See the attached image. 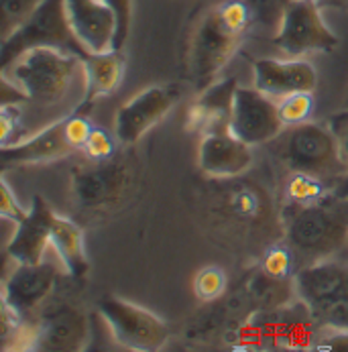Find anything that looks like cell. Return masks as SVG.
<instances>
[{
  "label": "cell",
  "instance_id": "cell-1",
  "mask_svg": "<svg viewBox=\"0 0 348 352\" xmlns=\"http://www.w3.org/2000/svg\"><path fill=\"white\" fill-rule=\"evenodd\" d=\"M2 82L23 100L59 106L74 86L86 84L84 57L59 47H33L2 67Z\"/></svg>",
  "mask_w": 348,
  "mask_h": 352
},
{
  "label": "cell",
  "instance_id": "cell-2",
  "mask_svg": "<svg viewBox=\"0 0 348 352\" xmlns=\"http://www.w3.org/2000/svg\"><path fill=\"white\" fill-rule=\"evenodd\" d=\"M250 25L252 8L245 0H224L199 19L190 45V74L198 90L208 88L228 65Z\"/></svg>",
  "mask_w": 348,
  "mask_h": 352
},
{
  "label": "cell",
  "instance_id": "cell-3",
  "mask_svg": "<svg viewBox=\"0 0 348 352\" xmlns=\"http://www.w3.org/2000/svg\"><path fill=\"white\" fill-rule=\"evenodd\" d=\"M283 236L305 263L334 256L348 247V200L326 196L309 204H287L281 212Z\"/></svg>",
  "mask_w": 348,
  "mask_h": 352
},
{
  "label": "cell",
  "instance_id": "cell-4",
  "mask_svg": "<svg viewBox=\"0 0 348 352\" xmlns=\"http://www.w3.org/2000/svg\"><path fill=\"white\" fill-rule=\"evenodd\" d=\"M294 283L298 298L322 326L348 328V263L332 256L305 263Z\"/></svg>",
  "mask_w": 348,
  "mask_h": 352
},
{
  "label": "cell",
  "instance_id": "cell-5",
  "mask_svg": "<svg viewBox=\"0 0 348 352\" xmlns=\"http://www.w3.org/2000/svg\"><path fill=\"white\" fill-rule=\"evenodd\" d=\"M33 47H59L80 57L90 55L80 43L67 16L65 0H43L41 6L6 39H2L0 67L14 61L21 53Z\"/></svg>",
  "mask_w": 348,
  "mask_h": 352
},
{
  "label": "cell",
  "instance_id": "cell-6",
  "mask_svg": "<svg viewBox=\"0 0 348 352\" xmlns=\"http://www.w3.org/2000/svg\"><path fill=\"white\" fill-rule=\"evenodd\" d=\"M279 141V159L290 167V171H305L324 179H332L348 169L338 139L330 126L318 122H301L296 126H287Z\"/></svg>",
  "mask_w": 348,
  "mask_h": 352
},
{
  "label": "cell",
  "instance_id": "cell-7",
  "mask_svg": "<svg viewBox=\"0 0 348 352\" xmlns=\"http://www.w3.org/2000/svg\"><path fill=\"white\" fill-rule=\"evenodd\" d=\"M98 311L112 338L131 351L153 352L163 349L169 340V326L147 307L122 298H102Z\"/></svg>",
  "mask_w": 348,
  "mask_h": 352
},
{
  "label": "cell",
  "instance_id": "cell-8",
  "mask_svg": "<svg viewBox=\"0 0 348 352\" xmlns=\"http://www.w3.org/2000/svg\"><path fill=\"white\" fill-rule=\"evenodd\" d=\"M275 45L292 57H299L314 51L336 50L338 37L326 25L320 0H292L279 16Z\"/></svg>",
  "mask_w": 348,
  "mask_h": 352
},
{
  "label": "cell",
  "instance_id": "cell-9",
  "mask_svg": "<svg viewBox=\"0 0 348 352\" xmlns=\"http://www.w3.org/2000/svg\"><path fill=\"white\" fill-rule=\"evenodd\" d=\"M230 131L241 141L254 147L275 141L285 131V124L279 116L275 98L254 86H239L230 114Z\"/></svg>",
  "mask_w": 348,
  "mask_h": 352
},
{
  "label": "cell",
  "instance_id": "cell-10",
  "mask_svg": "<svg viewBox=\"0 0 348 352\" xmlns=\"http://www.w3.org/2000/svg\"><path fill=\"white\" fill-rule=\"evenodd\" d=\"M180 92L175 86H149L127 100L116 112V139L124 145L139 143L175 106Z\"/></svg>",
  "mask_w": 348,
  "mask_h": 352
},
{
  "label": "cell",
  "instance_id": "cell-11",
  "mask_svg": "<svg viewBox=\"0 0 348 352\" xmlns=\"http://www.w3.org/2000/svg\"><path fill=\"white\" fill-rule=\"evenodd\" d=\"M252 165V147L232 135L230 126L214 129L202 135L198 145V167L214 179H235Z\"/></svg>",
  "mask_w": 348,
  "mask_h": 352
},
{
  "label": "cell",
  "instance_id": "cell-12",
  "mask_svg": "<svg viewBox=\"0 0 348 352\" xmlns=\"http://www.w3.org/2000/svg\"><path fill=\"white\" fill-rule=\"evenodd\" d=\"M129 184L122 163L94 161L88 167H76L72 173V190L76 201L86 210H104L120 201Z\"/></svg>",
  "mask_w": 348,
  "mask_h": 352
},
{
  "label": "cell",
  "instance_id": "cell-13",
  "mask_svg": "<svg viewBox=\"0 0 348 352\" xmlns=\"http://www.w3.org/2000/svg\"><path fill=\"white\" fill-rule=\"evenodd\" d=\"M67 16L88 53L116 50L118 19L106 0H65Z\"/></svg>",
  "mask_w": 348,
  "mask_h": 352
},
{
  "label": "cell",
  "instance_id": "cell-14",
  "mask_svg": "<svg viewBox=\"0 0 348 352\" xmlns=\"http://www.w3.org/2000/svg\"><path fill=\"white\" fill-rule=\"evenodd\" d=\"M57 275V267L50 261H43L39 265L17 263L12 273L4 279L2 303L23 318L29 316L35 307H39L50 298Z\"/></svg>",
  "mask_w": 348,
  "mask_h": 352
},
{
  "label": "cell",
  "instance_id": "cell-15",
  "mask_svg": "<svg viewBox=\"0 0 348 352\" xmlns=\"http://www.w3.org/2000/svg\"><path fill=\"white\" fill-rule=\"evenodd\" d=\"M254 88L279 100L296 92H314L318 86V72L305 59H273L261 57L252 61Z\"/></svg>",
  "mask_w": 348,
  "mask_h": 352
},
{
  "label": "cell",
  "instance_id": "cell-16",
  "mask_svg": "<svg viewBox=\"0 0 348 352\" xmlns=\"http://www.w3.org/2000/svg\"><path fill=\"white\" fill-rule=\"evenodd\" d=\"M37 351H82L90 336L86 314L72 303H57L37 320Z\"/></svg>",
  "mask_w": 348,
  "mask_h": 352
},
{
  "label": "cell",
  "instance_id": "cell-17",
  "mask_svg": "<svg viewBox=\"0 0 348 352\" xmlns=\"http://www.w3.org/2000/svg\"><path fill=\"white\" fill-rule=\"evenodd\" d=\"M55 212L43 196H35L29 216L17 224L12 239L6 245V254L14 263H31L39 265L45 261V254L51 247V228H53Z\"/></svg>",
  "mask_w": 348,
  "mask_h": 352
},
{
  "label": "cell",
  "instance_id": "cell-18",
  "mask_svg": "<svg viewBox=\"0 0 348 352\" xmlns=\"http://www.w3.org/2000/svg\"><path fill=\"white\" fill-rule=\"evenodd\" d=\"M74 153L65 137V116L55 120L53 124L41 129L39 133L12 143L8 147H2L0 157L2 163H14V165H35V163H50L61 157H67Z\"/></svg>",
  "mask_w": 348,
  "mask_h": 352
},
{
  "label": "cell",
  "instance_id": "cell-19",
  "mask_svg": "<svg viewBox=\"0 0 348 352\" xmlns=\"http://www.w3.org/2000/svg\"><path fill=\"white\" fill-rule=\"evenodd\" d=\"M237 88L239 82L235 78H228L199 90L198 100L192 104L188 112V131L204 135L214 129L230 126Z\"/></svg>",
  "mask_w": 348,
  "mask_h": 352
},
{
  "label": "cell",
  "instance_id": "cell-20",
  "mask_svg": "<svg viewBox=\"0 0 348 352\" xmlns=\"http://www.w3.org/2000/svg\"><path fill=\"white\" fill-rule=\"evenodd\" d=\"M86 65V98L84 106L114 92L124 76V59L118 50L106 53H90L84 57Z\"/></svg>",
  "mask_w": 348,
  "mask_h": 352
},
{
  "label": "cell",
  "instance_id": "cell-21",
  "mask_svg": "<svg viewBox=\"0 0 348 352\" xmlns=\"http://www.w3.org/2000/svg\"><path fill=\"white\" fill-rule=\"evenodd\" d=\"M51 249L57 252L61 265L72 277H84L88 273V256L84 247V230L65 216L55 214L51 228Z\"/></svg>",
  "mask_w": 348,
  "mask_h": 352
},
{
  "label": "cell",
  "instance_id": "cell-22",
  "mask_svg": "<svg viewBox=\"0 0 348 352\" xmlns=\"http://www.w3.org/2000/svg\"><path fill=\"white\" fill-rule=\"evenodd\" d=\"M330 184L324 177L305 171H292L285 182V201L287 204H309L328 196Z\"/></svg>",
  "mask_w": 348,
  "mask_h": 352
},
{
  "label": "cell",
  "instance_id": "cell-23",
  "mask_svg": "<svg viewBox=\"0 0 348 352\" xmlns=\"http://www.w3.org/2000/svg\"><path fill=\"white\" fill-rule=\"evenodd\" d=\"M279 108V116L287 126H296L301 122H307L314 114L316 100H314V92H296V94H287L283 98L277 100Z\"/></svg>",
  "mask_w": 348,
  "mask_h": 352
},
{
  "label": "cell",
  "instance_id": "cell-24",
  "mask_svg": "<svg viewBox=\"0 0 348 352\" xmlns=\"http://www.w3.org/2000/svg\"><path fill=\"white\" fill-rule=\"evenodd\" d=\"M226 283V273L216 265H208L202 267L194 277V294L202 302H216L224 296Z\"/></svg>",
  "mask_w": 348,
  "mask_h": 352
},
{
  "label": "cell",
  "instance_id": "cell-25",
  "mask_svg": "<svg viewBox=\"0 0 348 352\" xmlns=\"http://www.w3.org/2000/svg\"><path fill=\"white\" fill-rule=\"evenodd\" d=\"M43 0H0V33L6 39L14 29H19L39 6Z\"/></svg>",
  "mask_w": 348,
  "mask_h": 352
},
{
  "label": "cell",
  "instance_id": "cell-26",
  "mask_svg": "<svg viewBox=\"0 0 348 352\" xmlns=\"http://www.w3.org/2000/svg\"><path fill=\"white\" fill-rule=\"evenodd\" d=\"M296 254L290 249V245H273L269 247L261 258V271H265L271 277L277 279H290L292 267H294Z\"/></svg>",
  "mask_w": 348,
  "mask_h": 352
},
{
  "label": "cell",
  "instance_id": "cell-27",
  "mask_svg": "<svg viewBox=\"0 0 348 352\" xmlns=\"http://www.w3.org/2000/svg\"><path fill=\"white\" fill-rule=\"evenodd\" d=\"M309 351H318V352L342 351V352H348V328H336V326H322Z\"/></svg>",
  "mask_w": 348,
  "mask_h": 352
},
{
  "label": "cell",
  "instance_id": "cell-28",
  "mask_svg": "<svg viewBox=\"0 0 348 352\" xmlns=\"http://www.w3.org/2000/svg\"><path fill=\"white\" fill-rule=\"evenodd\" d=\"M82 153L90 159V161H108L114 155V141L110 137V133H106L104 129L94 126L86 145L82 147Z\"/></svg>",
  "mask_w": 348,
  "mask_h": 352
},
{
  "label": "cell",
  "instance_id": "cell-29",
  "mask_svg": "<svg viewBox=\"0 0 348 352\" xmlns=\"http://www.w3.org/2000/svg\"><path fill=\"white\" fill-rule=\"evenodd\" d=\"M92 129L94 126H92V122L88 120L86 114L65 116V137H67L69 145L74 147V151H82V147L86 145Z\"/></svg>",
  "mask_w": 348,
  "mask_h": 352
},
{
  "label": "cell",
  "instance_id": "cell-30",
  "mask_svg": "<svg viewBox=\"0 0 348 352\" xmlns=\"http://www.w3.org/2000/svg\"><path fill=\"white\" fill-rule=\"evenodd\" d=\"M31 208H23L19 200L14 198V194L10 192V186L6 184V179L0 182V216L4 220H10L14 224L23 222L29 216Z\"/></svg>",
  "mask_w": 348,
  "mask_h": 352
},
{
  "label": "cell",
  "instance_id": "cell-31",
  "mask_svg": "<svg viewBox=\"0 0 348 352\" xmlns=\"http://www.w3.org/2000/svg\"><path fill=\"white\" fill-rule=\"evenodd\" d=\"M118 19V33H116V50L120 51L127 43L129 31H131V19H133V0H106Z\"/></svg>",
  "mask_w": 348,
  "mask_h": 352
},
{
  "label": "cell",
  "instance_id": "cell-32",
  "mask_svg": "<svg viewBox=\"0 0 348 352\" xmlns=\"http://www.w3.org/2000/svg\"><path fill=\"white\" fill-rule=\"evenodd\" d=\"M330 129L334 131V135H336V139H338L340 155H342V159H345V163H347L348 167V112L332 116Z\"/></svg>",
  "mask_w": 348,
  "mask_h": 352
},
{
  "label": "cell",
  "instance_id": "cell-33",
  "mask_svg": "<svg viewBox=\"0 0 348 352\" xmlns=\"http://www.w3.org/2000/svg\"><path fill=\"white\" fill-rule=\"evenodd\" d=\"M290 2H292V0H257L259 10H261L265 16H275V14H277V19L281 16L285 4H290Z\"/></svg>",
  "mask_w": 348,
  "mask_h": 352
},
{
  "label": "cell",
  "instance_id": "cell-34",
  "mask_svg": "<svg viewBox=\"0 0 348 352\" xmlns=\"http://www.w3.org/2000/svg\"><path fill=\"white\" fill-rule=\"evenodd\" d=\"M328 184H330V190H328L330 196L347 198L348 200V173H342V175H338V177L328 179Z\"/></svg>",
  "mask_w": 348,
  "mask_h": 352
},
{
  "label": "cell",
  "instance_id": "cell-35",
  "mask_svg": "<svg viewBox=\"0 0 348 352\" xmlns=\"http://www.w3.org/2000/svg\"><path fill=\"white\" fill-rule=\"evenodd\" d=\"M345 2H347V4H348V0H345Z\"/></svg>",
  "mask_w": 348,
  "mask_h": 352
},
{
  "label": "cell",
  "instance_id": "cell-36",
  "mask_svg": "<svg viewBox=\"0 0 348 352\" xmlns=\"http://www.w3.org/2000/svg\"><path fill=\"white\" fill-rule=\"evenodd\" d=\"M347 104H348V98H347Z\"/></svg>",
  "mask_w": 348,
  "mask_h": 352
}]
</instances>
